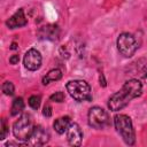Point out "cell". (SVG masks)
<instances>
[{"label": "cell", "instance_id": "obj_1", "mask_svg": "<svg viewBox=\"0 0 147 147\" xmlns=\"http://www.w3.org/2000/svg\"><path fill=\"white\" fill-rule=\"evenodd\" d=\"M142 85L138 79H129L124 83L122 88L114 93L108 100V107L111 111H118L123 109L132 99L141 95Z\"/></svg>", "mask_w": 147, "mask_h": 147}, {"label": "cell", "instance_id": "obj_2", "mask_svg": "<svg viewBox=\"0 0 147 147\" xmlns=\"http://www.w3.org/2000/svg\"><path fill=\"white\" fill-rule=\"evenodd\" d=\"M114 124L116 127V131L121 134L122 139L126 145H134L136 142V133L133 130L132 121L127 115L119 114L114 117Z\"/></svg>", "mask_w": 147, "mask_h": 147}, {"label": "cell", "instance_id": "obj_3", "mask_svg": "<svg viewBox=\"0 0 147 147\" xmlns=\"http://www.w3.org/2000/svg\"><path fill=\"white\" fill-rule=\"evenodd\" d=\"M67 91L70 96L74 98L78 102L91 101V87L85 80H70L67 83Z\"/></svg>", "mask_w": 147, "mask_h": 147}, {"label": "cell", "instance_id": "obj_4", "mask_svg": "<svg viewBox=\"0 0 147 147\" xmlns=\"http://www.w3.org/2000/svg\"><path fill=\"white\" fill-rule=\"evenodd\" d=\"M32 130H33V123L29 114L22 115L13 125V133L18 140H28Z\"/></svg>", "mask_w": 147, "mask_h": 147}, {"label": "cell", "instance_id": "obj_5", "mask_svg": "<svg viewBox=\"0 0 147 147\" xmlns=\"http://www.w3.org/2000/svg\"><path fill=\"white\" fill-rule=\"evenodd\" d=\"M117 48L123 56L130 57L138 49V42L131 33L123 32L119 34V37L117 39Z\"/></svg>", "mask_w": 147, "mask_h": 147}, {"label": "cell", "instance_id": "obj_6", "mask_svg": "<svg viewBox=\"0 0 147 147\" xmlns=\"http://www.w3.org/2000/svg\"><path fill=\"white\" fill-rule=\"evenodd\" d=\"M88 124L94 129H103L109 124V116L101 107H92L88 111Z\"/></svg>", "mask_w": 147, "mask_h": 147}, {"label": "cell", "instance_id": "obj_7", "mask_svg": "<svg viewBox=\"0 0 147 147\" xmlns=\"http://www.w3.org/2000/svg\"><path fill=\"white\" fill-rule=\"evenodd\" d=\"M48 140H49V134L46 131V129H44L41 125H36V126H33V130H32L31 134L29 136L25 145L42 146V145L47 144Z\"/></svg>", "mask_w": 147, "mask_h": 147}, {"label": "cell", "instance_id": "obj_8", "mask_svg": "<svg viewBox=\"0 0 147 147\" xmlns=\"http://www.w3.org/2000/svg\"><path fill=\"white\" fill-rule=\"evenodd\" d=\"M23 63H24V67L28 70L34 71V70L39 69L40 65H41V55H40V53L34 48L29 49L24 55Z\"/></svg>", "mask_w": 147, "mask_h": 147}, {"label": "cell", "instance_id": "obj_9", "mask_svg": "<svg viewBox=\"0 0 147 147\" xmlns=\"http://www.w3.org/2000/svg\"><path fill=\"white\" fill-rule=\"evenodd\" d=\"M83 132L77 123H70L67 130V140L71 146H79L82 144Z\"/></svg>", "mask_w": 147, "mask_h": 147}, {"label": "cell", "instance_id": "obj_10", "mask_svg": "<svg viewBox=\"0 0 147 147\" xmlns=\"http://www.w3.org/2000/svg\"><path fill=\"white\" fill-rule=\"evenodd\" d=\"M60 36V29L56 24H47L41 26L38 31V37L46 40H56Z\"/></svg>", "mask_w": 147, "mask_h": 147}, {"label": "cell", "instance_id": "obj_11", "mask_svg": "<svg viewBox=\"0 0 147 147\" xmlns=\"http://www.w3.org/2000/svg\"><path fill=\"white\" fill-rule=\"evenodd\" d=\"M26 23H28V21L24 16V11H23L22 8H20L10 18H8L6 21V25L9 29H16V28H20V26H24Z\"/></svg>", "mask_w": 147, "mask_h": 147}, {"label": "cell", "instance_id": "obj_12", "mask_svg": "<svg viewBox=\"0 0 147 147\" xmlns=\"http://www.w3.org/2000/svg\"><path fill=\"white\" fill-rule=\"evenodd\" d=\"M69 125H70V117H69V116L60 117V118L55 119L54 123H53V127H54V130H55L59 134L64 133V132L68 130Z\"/></svg>", "mask_w": 147, "mask_h": 147}, {"label": "cell", "instance_id": "obj_13", "mask_svg": "<svg viewBox=\"0 0 147 147\" xmlns=\"http://www.w3.org/2000/svg\"><path fill=\"white\" fill-rule=\"evenodd\" d=\"M62 78V72L60 69H52L49 70L46 76L42 78V84L44 85H47L49 84V82H55V80H59Z\"/></svg>", "mask_w": 147, "mask_h": 147}, {"label": "cell", "instance_id": "obj_14", "mask_svg": "<svg viewBox=\"0 0 147 147\" xmlns=\"http://www.w3.org/2000/svg\"><path fill=\"white\" fill-rule=\"evenodd\" d=\"M24 109V101L21 96L18 98H15L14 101H13V105H11V109H10V114L11 116H16L18 114H21Z\"/></svg>", "mask_w": 147, "mask_h": 147}, {"label": "cell", "instance_id": "obj_15", "mask_svg": "<svg viewBox=\"0 0 147 147\" xmlns=\"http://www.w3.org/2000/svg\"><path fill=\"white\" fill-rule=\"evenodd\" d=\"M2 92L6 95H13L15 92V87L11 82H5L2 84Z\"/></svg>", "mask_w": 147, "mask_h": 147}, {"label": "cell", "instance_id": "obj_16", "mask_svg": "<svg viewBox=\"0 0 147 147\" xmlns=\"http://www.w3.org/2000/svg\"><path fill=\"white\" fill-rule=\"evenodd\" d=\"M40 101H41L40 95H31L29 98V106L32 109H38L40 106Z\"/></svg>", "mask_w": 147, "mask_h": 147}, {"label": "cell", "instance_id": "obj_17", "mask_svg": "<svg viewBox=\"0 0 147 147\" xmlns=\"http://www.w3.org/2000/svg\"><path fill=\"white\" fill-rule=\"evenodd\" d=\"M49 100H51V101H54V102H63V100H64V94H63V92H61V91L55 92L54 94H52V95L49 96Z\"/></svg>", "mask_w": 147, "mask_h": 147}, {"label": "cell", "instance_id": "obj_18", "mask_svg": "<svg viewBox=\"0 0 147 147\" xmlns=\"http://www.w3.org/2000/svg\"><path fill=\"white\" fill-rule=\"evenodd\" d=\"M8 134V126H7V122L5 118L1 119V133H0V139L3 140Z\"/></svg>", "mask_w": 147, "mask_h": 147}, {"label": "cell", "instance_id": "obj_19", "mask_svg": "<svg viewBox=\"0 0 147 147\" xmlns=\"http://www.w3.org/2000/svg\"><path fill=\"white\" fill-rule=\"evenodd\" d=\"M42 115L46 116V117H51L52 116V107L49 103H46L44 106V109H42Z\"/></svg>", "mask_w": 147, "mask_h": 147}, {"label": "cell", "instance_id": "obj_20", "mask_svg": "<svg viewBox=\"0 0 147 147\" xmlns=\"http://www.w3.org/2000/svg\"><path fill=\"white\" fill-rule=\"evenodd\" d=\"M18 61H20V56L18 55H11L10 57H9V62L11 63V64H16V63H18Z\"/></svg>", "mask_w": 147, "mask_h": 147}, {"label": "cell", "instance_id": "obj_21", "mask_svg": "<svg viewBox=\"0 0 147 147\" xmlns=\"http://www.w3.org/2000/svg\"><path fill=\"white\" fill-rule=\"evenodd\" d=\"M99 80H100V85L102 86V87H105L107 84H106V79H105V76H103V74H101L100 75V78H99Z\"/></svg>", "mask_w": 147, "mask_h": 147}, {"label": "cell", "instance_id": "obj_22", "mask_svg": "<svg viewBox=\"0 0 147 147\" xmlns=\"http://www.w3.org/2000/svg\"><path fill=\"white\" fill-rule=\"evenodd\" d=\"M142 78H144V82L147 84V68L144 69V71H142Z\"/></svg>", "mask_w": 147, "mask_h": 147}, {"label": "cell", "instance_id": "obj_23", "mask_svg": "<svg viewBox=\"0 0 147 147\" xmlns=\"http://www.w3.org/2000/svg\"><path fill=\"white\" fill-rule=\"evenodd\" d=\"M10 48H11V49H16V48H17V45H16V42H13Z\"/></svg>", "mask_w": 147, "mask_h": 147}]
</instances>
